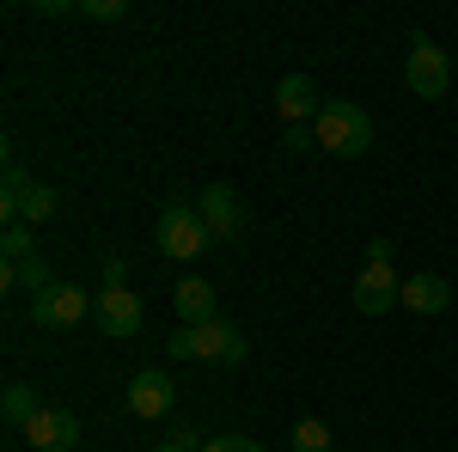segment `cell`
<instances>
[{"label": "cell", "mask_w": 458, "mask_h": 452, "mask_svg": "<svg viewBox=\"0 0 458 452\" xmlns=\"http://www.w3.org/2000/svg\"><path fill=\"white\" fill-rule=\"evenodd\" d=\"M287 147H293V153H312L318 135H306V129H287Z\"/></svg>", "instance_id": "44dd1931"}, {"label": "cell", "mask_w": 458, "mask_h": 452, "mask_svg": "<svg viewBox=\"0 0 458 452\" xmlns=\"http://www.w3.org/2000/svg\"><path fill=\"white\" fill-rule=\"evenodd\" d=\"M293 452H330V428L318 416H300L293 422Z\"/></svg>", "instance_id": "2e32d148"}, {"label": "cell", "mask_w": 458, "mask_h": 452, "mask_svg": "<svg viewBox=\"0 0 458 452\" xmlns=\"http://www.w3.org/2000/svg\"><path fill=\"white\" fill-rule=\"evenodd\" d=\"M196 209H202V220H208L214 244H226V239L245 233V209H239V190H233V183H208V190L196 196Z\"/></svg>", "instance_id": "ba28073f"}, {"label": "cell", "mask_w": 458, "mask_h": 452, "mask_svg": "<svg viewBox=\"0 0 458 452\" xmlns=\"http://www.w3.org/2000/svg\"><path fill=\"white\" fill-rule=\"evenodd\" d=\"M0 257H6V263H25V257H37V226H6Z\"/></svg>", "instance_id": "e0dca14e"}, {"label": "cell", "mask_w": 458, "mask_h": 452, "mask_svg": "<svg viewBox=\"0 0 458 452\" xmlns=\"http://www.w3.org/2000/svg\"><path fill=\"white\" fill-rule=\"evenodd\" d=\"M153 244H159L165 257H177V263H190V257H202V251L214 244V233H208V220H202L196 202H172V209H159Z\"/></svg>", "instance_id": "3957f363"}, {"label": "cell", "mask_w": 458, "mask_h": 452, "mask_svg": "<svg viewBox=\"0 0 458 452\" xmlns=\"http://www.w3.org/2000/svg\"><path fill=\"white\" fill-rule=\"evenodd\" d=\"M312 135L324 153H336V159H360L367 147H373V116H367V105H349V98H324V110H318Z\"/></svg>", "instance_id": "6da1fadb"}, {"label": "cell", "mask_w": 458, "mask_h": 452, "mask_svg": "<svg viewBox=\"0 0 458 452\" xmlns=\"http://www.w3.org/2000/svg\"><path fill=\"white\" fill-rule=\"evenodd\" d=\"M276 110H282L293 129H300L306 116L318 123V110H324V92H318V80H312V73H282V86H276Z\"/></svg>", "instance_id": "8fae6325"}, {"label": "cell", "mask_w": 458, "mask_h": 452, "mask_svg": "<svg viewBox=\"0 0 458 452\" xmlns=\"http://www.w3.org/2000/svg\"><path fill=\"white\" fill-rule=\"evenodd\" d=\"M25 440L37 452H73L80 447V416L73 410H55V404H43L31 422H25Z\"/></svg>", "instance_id": "9c48e42d"}, {"label": "cell", "mask_w": 458, "mask_h": 452, "mask_svg": "<svg viewBox=\"0 0 458 452\" xmlns=\"http://www.w3.org/2000/svg\"><path fill=\"white\" fill-rule=\"evenodd\" d=\"M0 410H6V422H13V428H25V422H31L43 404H37V391H31L25 380H13L6 391H0Z\"/></svg>", "instance_id": "9a60e30c"}, {"label": "cell", "mask_w": 458, "mask_h": 452, "mask_svg": "<svg viewBox=\"0 0 458 452\" xmlns=\"http://www.w3.org/2000/svg\"><path fill=\"white\" fill-rule=\"evenodd\" d=\"M92 324L105 330V337H135L147 324V306H141V294L123 281V287H98V312H92Z\"/></svg>", "instance_id": "8992f818"}, {"label": "cell", "mask_w": 458, "mask_h": 452, "mask_svg": "<svg viewBox=\"0 0 458 452\" xmlns=\"http://www.w3.org/2000/svg\"><path fill=\"white\" fill-rule=\"evenodd\" d=\"M80 13H86V19H123L129 6H123V0H86Z\"/></svg>", "instance_id": "d6986e66"}, {"label": "cell", "mask_w": 458, "mask_h": 452, "mask_svg": "<svg viewBox=\"0 0 458 452\" xmlns=\"http://www.w3.org/2000/svg\"><path fill=\"white\" fill-rule=\"evenodd\" d=\"M172 306H177V324H214L220 318V294H214V281L183 276L172 287Z\"/></svg>", "instance_id": "7c38bea8"}, {"label": "cell", "mask_w": 458, "mask_h": 452, "mask_svg": "<svg viewBox=\"0 0 458 452\" xmlns=\"http://www.w3.org/2000/svg\"><path fill=\"white\" fill-rule=\"evenodd\" d=\"M165 354L172 361H226V367H239L245 361V337L226 318H214V324H177L172 337H165Z\"/></svg>", "instance_id": "7a4b0ae2"}, {"label": "cell", "mask_w": 458, "mask_h": 452, "mask_svg": "<svg viewBox=\"0 0 458 452\" xmlns=\"http://www.w3.org/2000/svg\"><path fill=\"white\" fill-rule=\"evenodd\" d=\"M403 86H410L416 98H446V86H453V62H446V49H440L434 37H416V43H410Z\"/></svg>", "instance_id": "277c9868"}, {"label": "cell", "mask_w": 458, "mask_h": 452, "mask_svg": "<svg viewBox=\"0 0 458 452\" xmlns=\"http://www.w3.org/2000/svg\"><path fill=\"white\" fill-rule=\"evenodd\" d=\"M397 306H410V312H446V306H453V281H446V276H428V269H422V276H410V281H403V300H397Z\"/></svg>", "instance_id": "4fadbf2b"}, {"label": "cell", "mask_w": 458, "mask_h": 452, "mask_svg": "<svg viewBox=\"0 0 458 452\" xmlns=\"http://www.w3.org/2000/svg\"><path fill=\"white\" fill-rule=\"evenodd\" d=\"M196 447H202V434H190V428H177V434H165V440H159L153 452H196Z\"/></svg>", "instance_id": "ac0fdd59"}, {"label": "cell", "mask_w": 458, "mask_h": 452, "mask_svg": "<svg viewBox=\"0 0 458 452\" xmlns=\"http://www.w3.org/2000/svg\"><path fill=\"white\" fill-rule=\"evenodd\" d=\"M196 452H239V434H214V440H202Z\"/></svg>", "instance_id": "ffe728a7"}, {"label": "cell", "mask_w": 458, "mask_h": 452, "mask_svg": "<svg viewBox=\"0 0 458 452\" xmlns=\"http://www.w3.org/2000/svg\"><path fill=\"white\" fill-rule=\"evenodd\" d=\"M172 397H177L172 373L147 367V373H135V380H129V416H135V422H159L165 410H172Z\"/></svg>", "instance_id": "30bf717a"}, {"label": "cell", "mask_w": 458, "mask_h": 452, "mask_svg": "<svg viewBox=\"0 0 458 452\" xmlns=\"http://www.w3.org/2000/svg\"><path fill=\"white\" fill-rule=\"evenodd\" d=\"M0 281H6V287H31V300L55 287V276H49V257H43V251H37V257H25V263H6V269H0Z\"/></svg>", "instance_id": "5bb4252c"}, {"label": "cell", "mask_w": 458, "mask_h": 452, "mask_svg": "<svg viewBox=\"0 0 458 452\" xmlns=\"http://www.w3.org/2000/svg\"><path fill=\"white\" fill-rule=\"evenodd\" d=\"M86 312H98V294H86V287H73V281H55L49 294L31 300V324H43V330H73Z\"/></svg>", "instance_id": "5b68a950"}, {"label": "cell", "mask_w": 458, "mask_h": 452, "mask_svg": "<svg viewBox=\"0 0 458 452\" xmlns=\"http://www.w3.org/2000/svg\"><path fill=\"white\" fill-rule=\"evenodd\" d=\"M397 300H403V281H397V269H391V257L367 263V269L354 276V312L379 318V312H391Z\"/></svg>", "instance_id": "52a82bcc"}]
</instances>
